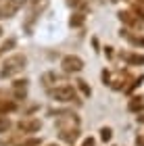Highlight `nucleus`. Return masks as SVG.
I'll return each mask as SVG.
<instances>
[{
	"label": "nucleus",
	"instance_id": "obj_1",
	"mask_svg": "<svg viewBox=\"0 0 144 146\" xmlns=\"http://www.w3.org/2000/svg\"><path fill=\"white\" fill-rule=\"evenodd\" d=\"M25 65H27V56L25 54H13L2 63V69H0V77H15L19 75Z\"/></svg>",
	"mask_w": 144,
	"mask_h": 146
},
{
	"label": "nucleus",
	"instance_id": "obj_2",
	"mask_svg": "<svg viewBox=\"0 0 144 146\" xmlns=\"http://www.w3.org/2000/svg\"><path fill=\"white\" fill-rule=\"evenodd\" d=\"M48 94H50V98H54V100H58V102H73V100H77V92H75L73 86H69V84H58L56 88L48 90Z\"/></svg>",
	"mask_w": 144,
	"mask_h": 146
},
{
	"label": "nucleus",
	"instance_id": "obj_3",
	"mask_svg": "<svg viewBox=\"0 0 144 146\" xmlns=\"http://www.w3.org/2000/svg\"><path fill=\"white\" fill-rule=\"evenodd\" d=\"M61 69L65 73H80L84 69V61L77 54H67V56H63V61H61Z\"/></svg>",
	"mask_w": 144,
	"mask_h": 146
},
{
	"label": "nucleus",
	"instance_id": "obj_4",
	"mask_svg": "<svg viewBox=\"0 0 144 146\" xmlns=\"http://www.w3.org/2000/svg\"><path fill=\"white\" fill-rule=\"evenodd\" d=\"M17 127H19V131H23V134H36V131L42 127V123H40V119H36V117H23L21 121L17 123Z\"/></svg>",
	"mask_w": 144,
	"mask_h": 146
},
{
	"label": "nucleus",
	"instance_id": "obj_5",
	"mask_svg": "<svg viewBox=\"0 0 144 146\" xmlns=\"http://www.w3.org/2000/svg\"><path fill=\"white\" fill-rule=\"evenodd\" d=\"M21 9V0H2L0 4V19H11Z\"/></svg>",
	"mask_w": 144,
	"mask_h": 146
},
{
	"label": "nucleus",
	"instance_id": "obj_6",
	"mask_svg": "<svg viewBox=\"0 0 144 146\" xmlns=\"http://www.w3.org/2000/svg\"><path fill=\"white\" fill-rule=\"evenodd\" d=\"M13 94H15V100H21L25 96V92H27V79H15L11 86Z\"/></svg>",
	"mask_w": 144,
	"mask_h": 146
},
{
	"label": "nucleus",
	"instance_id": "obj_7",
	"mask_svg": "<svg viewBox=\"0 0 144 146\" xmlns=\"http://www.w3.org/2000/svg\"><path fill=\"white\" fill-rule=\"evenodd\" d=\"M121 56L127 65H144V54L140 52H121Z\"/></svg>",
	"mask_w": 144,
	"mask_h": 146
},
{
	"label": "nucleus",
	"instance_id": "obj_8",
	"mask_svg": "<svg viewBox=\"0 0 144 146\" xmlns=\"http://www.w3.org/2000/svg\"><path fill=\"white\" fill-rule=\"evenodd\" d=\"M77 136H80V131H77V127H69V129H61V138L67 142H75Z\"/></svg>",
	"mask_w": 144,
	"mask_h": 146
},
{
	"label": "nucleus",
	"instance_id": "obj_9",
	"mask_svg": "<svg viewBox=\"0 0 144 146\" xmlns=\"http://www.w3.org/2000/svg\"><path fill=\"white\" fill-rule=\"evenodd\" d=\"M15 109H17V100H4V102H0V115H6V113H11Z\"/></svg>",
	"mask_w": 144,
	"mask_h": 146
},
{
	"label": "nucleus",
	"instance_id": "obj_10",
	"mask_svg": "<svg viewBox=\"0 0 144 146\" xmlns=\"http://www.w3.org/2000/svg\"><path fill=\"white\" fill-rule=\"evenodd\" d=\"M69 25L71 27H82L84 25V13H73L69 19Z\"/></svg>",
	"mask_w": 144,
	"mask_h": 146
},
{
	"label": "nucleus",
	"instance_id": "obj_11",
	"mask_svg": "<svg viewBox=\"0 0 144 146\" xmlns=\"http://www.w3.org/2000/svg\"><path fill=\"white\" fill-rule=\"evenodd\" d=\"M140 107H142V96H134L132 102H129V111H136V109H140Z\"/></svg>",
	"mask_w": 144,
	"mask_h": 146
},
{
	"label": "nucleus",
	"instance_id": "obj_12",
	"mask_svg": "<svg viewBox=\"0 0 144 146\" xmlns=\"http://www.w3.org/2000/svg\"><path fill=\"white\" fill-rule=\"evenodd\" d=\"M11 127V121H9V117H2L0 115V134H4L6 129Z\"/></svg>",
	"mask_w": 144,
	"mask_h": 146
},
{
	"label": "nucleus",
	"instance_id": "obj_13",
	"mask_svg": "<svg viewBox=\"0 0 144 146\" xmlns=\"http://www.w3.org/2000/svg\"><path fill=\"white\" fill-rule=\"evenodd\" d=\"M17 146H40V140H38V138H27V140H23Z\"/></svg>",
	"mask_w": 144,
	"mask_h": 146
},
{
	"label": "nucleus",
	"instance_id": "obj_14",
	"mask_svg": "<svg viewBox=\"0 0 144 146\" xmlns=\"http://www.w3.org/2000/svg\"><path fill=\"white\" fill-rule=\"evenodd\" d=\"M77 88H80V90H82L86 96H90V88L86 86V82H84V79H77Z\"/></svg>",
	"mask_w": 144,
	"mask_h": 146
},
{
	"label": "nucleus",
	"instance_id": "obj_15",
	"mask_svg": "<svg viewBox=\"0 0 144 146\" xmlns=\"http://www.w3.org/2000/svg\"><path fill=\"white\" fill-rule=\"evenodd\" d=\"M100 138H102L104 142H109V140H111V129H109V127H104V129L100 131Z\"/></svg>",
	"mask_w": 144,
	"mask_h": 146
},
{
	"label": "nucleus",
	"instance_id": "obj_16",
	"mask_svg": "<svg viewBox=\"0 0 144 146\" xmlns=\"http://www.w3.org/2000/svg\"><path fill=\"white\" fill-rule=\"evenodd\" d=\"M84 146H94V140H92V138H88V140H84Z\"/></svg>",
	"mask_w": 144,
	"mask_h": 146
},
{
	"label": "nucleus",
	"instance_id": "obj_17",
	"mask_svg": "<svg viewBox=\"0 0 144 146\" xmlns=\"http://www.w3.org/2000/svg\"><path fill=\"white\" fill-rule=\"evenodd\" d=\"M0 36H2V27H0Z\"/></svg>",
	"mask_w": 144,
	"mask_h": 146
},
{
	"label": "nucleus",
	"instance_id": "obj_18",
	"mask_svg": "<svg viewBox=\"0 0 144 146\" xmlns=\"http://www.w3.org/2000/svg\"><path fill=\"white\" fill-rule=\"evenodd\" d=\"M48 146H56V144H48Z\"/></svg>",
	"mask_w": 144,
	"mask_h": 146
},
{
	"label": "nucleus",
	"instance_id": "obj_19",
	"mask_svg": "<svg viewBox=\"0 0 144 146\" xmlns=\"http://www.w3.org/2000/svg\"><path fill=\"white\" fill-rule=\"evenodd\" d=\"M0 52H2V48H0Z\"/></svg>",
	"mask_w": 144,
	"mask_h": 146
}]
</instances>
